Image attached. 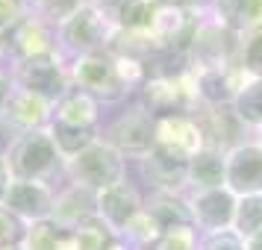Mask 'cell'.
Masks as SVG:
<instances>
[{"label":"cell","instance_id":"cell-1","mask_svg":"<svg viewBox=\"0 0 262 250\" xmlns=\"http://www.w3.org/2000/svg\"><path fill=\"white\" fill-rule=\"evenodd\" d=\"M3 159L12 179H36L50 186H56V179H65V159L48 130L12 135L3 147Z\"/></svg>","mask_w":262,"mask_h":250},{"label":"cell","instance_id":"cell-2","mask_svg":"<svg viewBox=\"0 0 262 250\" xmlns=\"http://www.w3.org/2000/svg\"><path fill=\"white\" fill-rule=\"evenodd\" d=\"M68 77H71V85L80 88L85 95H92L100 103V106H109V103H127L133 100V88L127 83V77L121 71V62L115 53L109 50H100V53H89V56H80V59L68 62Z\"/></svg>","mask_w":262,"mask_h":250},{"label":"cell","instance_id":"cell-3","mask_svg":"<svg viewBox=\"0 0 262 250\" xmlns=\"http://www.w3.org/2000/svg\"><path fill=\"white\" fill-rule=\"evenodd\" d=\"M100 139L112 144L127 162L130 159L139 162L156 147V115L133 97L115 118L100 127Z\"/></svg>","mask_w":262,"mask_h":250},{"label":"cell","instance_id":"cell-4","mask_svg":"<svg viewBox=\"0 0 262 250\" xmlns=\"http://www.w3.org/2000/svg\"><path fill=\"white\" fill-rule=\"evenodd\" d=\"M65 179L92 191H103L121 179H127V159L109 142L97 139L77 156L65 159Z\"/></svg>","mask_w":262,"mask_h":250},{"label":"cell","instance_id":"cell-5","mask_svg":"<svg viewBox=\"0 0 262 250\" xmlns=\"http://www.w3.org/2000/svg\"><path fill=\"white\" fill-rule=\"evenodd\" d=\"M136 100L147 106L156 118L159 115H174V112H191L198 106L194 97V80L186 65L171 68V71H150L142 83Z\"/></svg>","mask_w":262,"mask_h":250},{"label":"cell","instance_id":"cell-6","mask_svg":"<svg viewBox=\"0 0 262 250\" xmlns=\"http://www.w3.org/2000/svg\"><path fill=\"white\" fill-rule=\"evenodd\" d=\"M115 27L109 24L95 6H83L77 15H71L65 24L56 27V44L62 59H80L89 53H100L109 48Z\"/></svg>","mask_w":262,"mask_h":250},{"label":"cell","instance_id":"cell-7","mask_svg":"<svg viewBox=\"0 0 262 250\" xmlns=\"http://www.w3.org/2000/svg\"><path fill=\"white\" fill-rule=\"evenodd\" d=\"M9 74H12L15 88L48 100L50 106L71 88L68 59H62L59 53L56 56H38V59L15 62L12 68H9Z\"/></svg>","mask_w":262,"mask_h":250},{"label":"cell","instance_id":"cell-8","mask_svg":"<svg viewBox=\"0 0 262 250\" xmlns=\"http://www.w3.org/2000/svg\"><path fill=\"white\" fill-rule=\"evenodd\" d=\"M238 36L230 33L224 24H218L203 6L194 38L186 53V68H215V65H236Z\"/></svg>","mask_w":262,"mask_h":250},{"label":"cell","instance_id":"cell-9","mask_svg":"<svg viewBox=\"0 0 262 250\" xmlns=\"http://www.w3.org/2000/svg\"><path fill=\"white\" fill-rule=\"evenodd\" d=\"M3 44H6V56H9V68L15 62L38 59V56H56L59 44H56V27L41 21L36 12H27L18 24L0 33Z\"/></svg>","mask_w":262,"mask_h":250},{"label":"cell","instance_id":"cell-10","mask_svg":"<svg viewBox=\"0 0 262 250\" xmlns=\"http://www.w3.org/2000/svg\"><path fill=\"white\" fill-rule=\"evenodd\" d=\"M186 209H189V221L198 233H218V230H233V218H236V194L227 186H215V189H198L186 191Z\"/></svg>","mask_w":262,"mask_h":250},{"label":"cell","instance_id":"cell-11","mask_svg":"<svg viewBox=\"0 0 262 250\" xmlns=\"http://www.w3.org/2000/svg\"><path fill=\"white\" fill-rule=\"evenodd\" d=\"M53 197H56V186H50V183L12 179L0 206L6 212H12L21 224H36V221H48L50 218V212H53Z\"/></svg>","mask_w":262,"mask_h":250},{"label":"cell","instance_id":"cell-12","mask_svg":"<svg viewBox=\"0 0 262 250\" xmlns=\"http://www.w3.org/2000/svg\"><path fill=\"white\" fill-rule=\"evenodd\" d=\"M224 186L236 197L262 194V147L253 135L224 153Z\"/></svg>","mask_w":262,"mask_h":250},{"label":"cell","instance_id":"cell-13","mask_svg":"<svg viewBox=\"0 0 262 250\" xmlns=\"http://www.w3.org/2000/svg\"><path fill=\"white\" fill-rule=\"evenodd\" d=\"M191 115L198 118L203 132V147H212V150H233L236 144L248 142L253 132L236 118L233 106H194Z\"/></svg>","mask_w":262,"mask_h":250},{"label":"cell","instance_id":"cell-14","mask_svg":"<svg viewBox=\"0 0 262 250\" xmlns=\"http://www.w3.org/2000/svg\"><path fill=\"white\" fill-rule=\"evenodd\" d=\"M194 80L198 106H233L238 88L245 85V71L238 65H215V68H189Z\"/></svg>","mask_w":262,"mask_h":250},{"label":"cell","instance_id":"cell-15","mask_svg":"<svg viewBox=\"0 0 262 250\" xmlns=\"http://www.w3.org/2000/svg\"><path fill=\"white\" fill-rule=\"evenodd\" d=\"M142 209H144V194L136 189V183H130V177L103 191H97V218L115 236H121Z\"/></svg>","mask_w":262,"mask_h":250},{"label":"cell","instance_id":"cell-16","mask_svg":"<svg viewBox=\"0 0 262 250\" xmlns=\"http://www.w3.org/2000/svg\"><path fill=\"white\" fill-rule=\"evenodd\" d=\"M156 147L189 162L198 150H203V132L198 118L191 112L159 115L156 118Z\"/></svg>","mask_w":262,"mask_h":250},{"label":"cell","instance_id":"cell-17","mask_svg":"<svg viewBox=\"0 0 262 250\" xmlns=\"http://www.w3.org/2000/svg\"><path fill=\"white\" fill-rule=\"evenodd\" d=\"M53 106L41 97L30 95L15 88L6 109L0 112V127L9 132V135H21V132H33V130H48Z\"/></svg>","mask_w":262,"mask_h":250},{"label":"cell","instance_id":"cell-18","mask_svg":"<svg viewBox=\"0 0 262 250\" xmlns=\"http://www.w3.org/2000/svg\"><path fill=\"white\" fill-rule=\"evenodd\" d=\"M139 174L147 183L150 191H165V194H186V159L165 153L162 147H154L139 162Z\"/></svg>","mask_w":262,"mask_h":250},{"label":"cell","instance_id":"cell-19","mask_svg":"<svg viewBox=\"0 0 262 250\" xmlns=\"http://www.w3.org/2000/svg\"><path fill=\"white\" fill-rule=\"evenodd\" d=\"M92 215H97V191L62 179V186H56L50 221L65 226V230H74L77 224H83L85 218H92Z\"/></svg>","mask_w":262,"mask_h":250},{"label":"cell","instance_id":"cell-20","mask_svg":"<svg viewBox=\"0 0 262 250\" xmlns=\"http://www.w3.org/2000/svg\"><path fill=\"white\" fill-rule=\"evenodd\" d=\"M53 124L77 127V130H100L103 127V106L92 95H85L80 88H68L65 95L53 103Z\"/></svg>","mask_w":262,"mask_h":250},{"label":"cell","instance_id":"cell-21","mask_svg":"<svg viewBox=\"0 0 262 250\" xmlns=\"http://www.w3.org/2000/svg\"><path fill=\"white\" fill-rule=\"evenodd\" d=\"M206 12L236 36L262 27V0H206Z\"/></svg>","mask_w":262,"mask_h":250},{"label":"cell","instance_id":"cell-22","mask_svg":"<svg viewBox=\"0 0 262 250\" xmlns=\"http://www.w3.org/2000/svg\"><path fill=\"white\" fill-rule=\"evenodd\" d=\"M224 186V153L203 147L186 162V191Z\"/></svg>","mask_w":262,"mask_h":250},{"label":"cell","instance_id":"cell-23","mask_svg":"<svg viewBox=\"0 0 262 250\" xmlns=\"http://www.w3.org/2000/svg\"><path fill=\"white\" fill-rule=\"evenodd\" d=\"M159 12H162V9H156L150 0H133L130 6L124 9V15L115 21V30H118L121 36L150 44L154 27H156V21H159ZM150 48H154V44H150Z\"/></svg>","mask_w":262,"mask_h":250},{"label":"cell","instance_id":"cell-24","mask_svg":"<svg viewBox=\"0 0 262 250\" xmlns=\"http://www.w3.org/2000/svg\"><path fill=\"white\" fill-rule=\"evenodd\" d=\"M144 209H147V215L156 221L159 233H162V230H171V226H180V224H191L183 194L147 191V194H144Z\"/></svg>","mask_w":262,"mask_h":250},{"label":"cell","instance_id":"cell-25","mask_svg":"<svg viewBox=\"0 0 262 250\" xmlns=\"http://www.w3.org/2000/svg\"><path fill=\"white\" fill-rule=\"evenodd\" d=\"M233 112L250 132H256L262 127V77L245 80V85L238 88L236 100H233Z\"/></svg>","mask_w":262,"mask_h":250},{"label":"cell","instance_id":"cell-26","mask_svg":"<svg viewBox=\"0 0 262 250\" xmlns=\"http://www.w3.org/2000/svg\"><path fill=\"white\" fill-rule=\"evenodd\" d=\"M233 230H236L245 241L262 236V194H245V197L236 200Z\"/></svg>","mask_w":262,"mask_h":250},{"label":"cell","instance_id":"cell-27","mask_svg":"<svg viewBox=\"0 0 262 250\" xmlns=\"http://www.w3.org/2000/svg\"><path fill=\"white\" fill-rule=\"evenodd\" d=\"M65 226L53 224V221H36V224L24 226V236H21V244L18 250H56L59 247V238Z\"/></svg>","mask_w":262,"mask_h":250},{"label":"cell","instance_id":"cell-28","mask_svg":"<svg viewBox=\"0 0 262 250\" xmlns=\"http://www.w3.org/2000/svg\"><path fill=\"white\" fill-rule=\"evenodd\" d=\"M236 65L245 71V77H262V27L238 36Z\"/></svg>","mask_w":262,"mask_h":250},{"label":"cell","instance_id":"cell-29","mask_svg":"<svg viewBox=\"0 0 262 250\" xmlns=\"http://www.w3.org/2000/svg\"><path fill=\"white\" fill-rule=\"evenodd\" d=\"M74 236H77L80 250H106L109 241L115 238V233H112L97 215H92V218H85L83 224L74 226Z\"/></svg>","mask_w":262,"mask_h":250},{"label":"cell","instance_id":"cell-30","mask_svg":"<svg viewBox=\"0 0 262 250\" xmlns=\"http://www.w3.org/2000/svg\"><path fill=\"white\" fill-rule=\"evenodd\" d=\"M198 236L201 233L191 224H180V226H171V230H162L154 238V244L144 250H198Z\"/></svg>","mask_w":262,"mask_h":250},{"label":"cell","instance_id":"cell-31","mask_svg":"<svg viewBox=\"0 0 262 250\" xmlns=\"http://www.w3.org/2000/svg\"><path fill=\"white\" fill-rule=\"evenodd\" d=\"M83 6H89V0H38V6L33 12L41 18V21H48L50 27H59L65 24L71 15H77Z\"/></svg>","mask_w":262,"mask_h":250},{"label":"cell","instance_id":"cell-32","mask_svg":"<svg viewBox=\"0 0 262 250\" xmlns=\"http://www.w3.org/2000/svg\"><path fill=\"white\" fill-rule=\"evenodd\" d=\"M198 250H248V244L236 230H218V233H201Z\"/></svg>","mask_w":262,"mask_h":250},{"label":"cell","instance_id":"cell-33","mask_svg":"<svg viewBox=\"0 0 262 250\" xmlns=\"http://www.w3.org/2000/svg\"><path fill=\"white\" fill-rule=\"evenodd\" d=\"M24 226L12 212H6L0 206V250H15L21 244V236H24Z\"/></svg>","mask_w":262,"mask_h":250},{"label":"cell","instance_id":"cell-34","mask_svg":"<svg viewBox=\"0 0 262 250\" xmlns=\"http://www.w3.org/2000/svg\"><path fill=\"white\" fill-rule=\"evenodd\" d=\"M30 12L24 0H0V33L9 30L12 24H18L24 15Z\"/></svg>","mask_w":262,"mask_h":250},{"label":"cell","instance_id":"cell-35","mask_svg":"<svg viewBox=\"0 0 262 250\" xmlns=\"http://www.w3.org/2000/svg\"><path fill=\"white\" fill-rule=\"evenodd\" d=\"M130 3H133V0H89V6H95L97 12L103 15L112 27H115V21L124 15V9H127Z\"/></svg>","mask_w":262,"mask_h":250},{"label":"cell","instance_id":"cell-36","mask_svg":"<svg viewBox=\"0 0 262 250\" xmlns=\"http://www.w3.org/2000/svg\"><path fill=\"white\" fill-rule=\"evenodd\" d=\"M162 12H198L206 6V0H150Z\"/></svg>","mask_w":262,"mask_h":250},{"label":"cell","instance_id":"cell-37","mask_svg":"<svg viewBox=\"0 0 262 250\" xmlns=\"http://www.w3.org/2000/svg\"><path fill=\"white\" fill-rule=\"evenodd\" d=\"M12 92H15L12 74H9V71H0V112L6 109V103H9V97H12Z\"/></svg>","mask_w":262,"mask_h":250},{"label":"cell","instance_id":"cell-38","mask_svg":"<svg viewBox=\"0 0 262 250\" xmlns=\"http://www.w3.org/2000/svg\"><path fill=\"white\" fill-rule=\"evenodd\" d=\"M9 183H12V174H9V168H6V159H3V150H0V203L6 197V189H9Z\"/></svg>","mask_w":262,"mask_h":250},{"label":"cell","instance_id":"cell-39","mask_svg":"<svg viewBox=\"0 0 262 250\" xmlns=\"http://www.w3.org/2000/svg\"><path fill=\"white\" fill-rule=\"evenodd\" d=\"M106 250H136V247H133V244H130V241H127V238L115 236V238H112V241H109V247H106Z\"/></svg>","mask_w":262,"mask_h":250},{"label":"cell","instance_id":"cell-40","mask_svg":"<svg viewBox=\"0 0 262 250\" xmlns=\"http://www.w3.org/2000/svg\"><path fill=\"white\" fill-rule=\"evenodd\" d=\"M0 71H9V56H6V44H3V36H0Z\"/></svg>","mask_w":262,"mask_h":250},{"label":"cell","instance_id":"cell-41","mask_svg":"<svg viewBox=\"0 0 262 250\" xmlns=\"http://www.w3.org/2000/svg\"><path fill=\"white\" fill-rule=\"evenodd\" d=\"M253 142H256V144H259V147H262V127H259V130H256V132H253Z\"/></svg>","mask_w":262,"mask_h":250},{"label":"cell","instance_id":"cell-42","mask_svg":"<svg viewBox=\"0 0 262 250\" xmlns=\"http://www.w3.org/2000/svg\"><path fill=\"white\" fill-rule=\"evenodd\" d=\"M24 3H27V9H30V12H33V9L38 6V0H24Z\"/></svg>","mask_w":262,"mask_h":250},{"label":"cell","instance_id":"cell-43","mask_svg":"<svg viewBox=\"0 0 262 250\" xmlns=\"http://www.w3.org/2000/svg\"><path fill=\"white\" fill-rule=\"evenodd\" d=\"M15 250H18V247H15Z\"/></svg>","mask_w":262,"mask_h":250}]
</instances>
